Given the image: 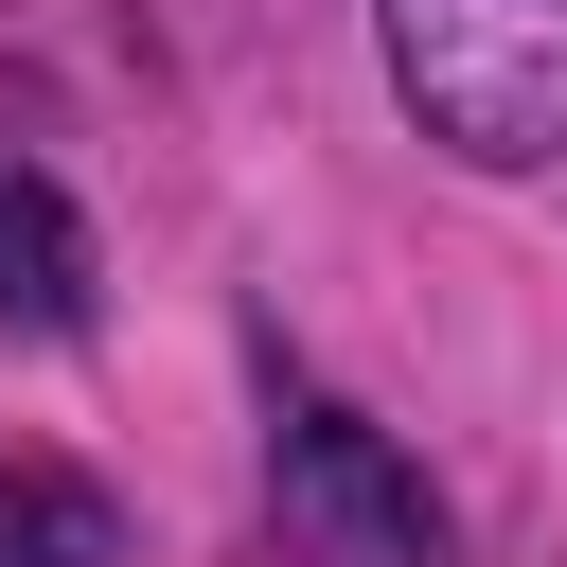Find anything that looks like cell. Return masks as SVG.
<instances>
[{
	"mask_svg": "<svg viewBox=\"0 0 567 567\" xmlns=\"http://www.w3.org/2000/svg\"><path fill=\"white\" fill-rule=\"evenodd\" d=\"M390 106L461 177H549L567 159V0H372Z\"/></svg>",
	"mask_w": 567,
	"mask_h": 567,
	"instance_id": "6da1fadb",
	"label": "cell"
},
{
	"mask_svg": "<svg viewBox=\"0 0 567 567\" xmlns=\"http://www.w3.org/2000/svg\"><path fill=\"white\" fill-rule=\"evenodd\" d=\"M0 567H124V496L53 443H0Z\"/></svg>",
	"mask_w": 567,
	"mask_h": 567,
	"instance_id": "277c9868",
	"label": "cell"
},
{
	"mask_svg": "<svg viewBox=\"0 0 567 567\" xmlns=\"http://www.w3.org/2000/svg\"><path fill=\"white\" fill-rule=\"evenodd\" d=\"M230 567H284V549H266V532H248V549H230Z\"/></svg>",
	"mask_w": 567,
	"mask_h": 567,
	"instance_id": "5b68a950",
	"label": "cell"
},
{
	"mask_svg": "<svg viewBox=\"0 0 567 567\" xmlns=\"http://www.w3.org/2000/svg\"><path fill=\"white\" fill-rule=\"evenodd\" d=\"M89 284H106V266H89V213H71L35 159H0V337H35V354L89 337Z\"/></svg>",
	"mask_w": 567,
	"mask_h": 567,
	"instance_id": "3957f363",
	"label": "cell"
},
{
	"mask_svg": "<svg viewBox=\"0 0 567 567\" xmlns=\"http://www.w3.org/2000/svg\"><path fill=\"white\" fill-rule=\"evenodd\" d=\"M266 549L284 567H443V496H425V461L390 443V425H354L337 390H301V372H266Z\"/></svg>",
	"mask_w": 567,
	"mask_h": 567,
	"instance_id": "7a4b0ae2",
	"label": "cell"
}]
</instances>
